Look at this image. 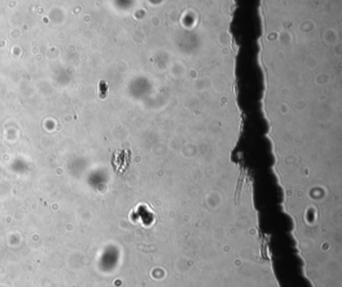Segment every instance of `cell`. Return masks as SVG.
<instances>
[{"mask_svg":"<svg viewBox=\"0 0 342 287\" xmlns=\"http://www.w3.org/2000/svg\"><path fill=\"white\" fill-rule=\"evenodd\" d=\"M109 89H110V85H109V83L105 80H100L99 81V95L101 99H104V97L106 96V95H108L109 93Z\"/></svg>","mask_w":342,"mask_h":287,"instance_id":"6da1fadb","label":"cell"}]
</instances>
